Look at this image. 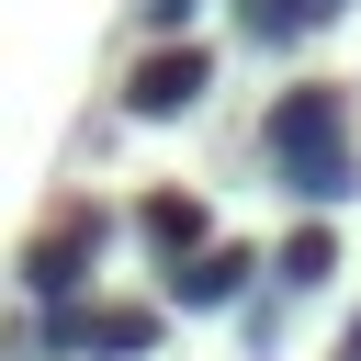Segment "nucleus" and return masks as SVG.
Wrapping results in <instances>:
<instances>
[{
    "label": "nucleus",
    "instance_id": "3",
    "mask_svg": "<svg viewBox=\"0 0 361 361\" xmlns=\"http://www.w3.org/2000/svg\"><path fill=\"white\" fill-rule=\"evenodd\" d=\"M45 350H102V361H147L158 350V305H56L45 316Z\"/></svg>",
    "mask_w": 361,
    "mask_h": 361
},
{
    "label": "nucleus",
    "instance_id": "9",
    "mask_svg": "<svg viewBox=\"0 0 361 361\" xmlns=\"http://www.w3.org/2000/svg\"><path fill=\"white\" fill-rule=\"evenodd\" d=\"M180 11H192V0H147V23H180Z\"/></svg>",
    "mask_w": 361,
    "mask_h": 361
},
{
    "label": "nucleus",
    "instance_id": "4",
    "mask_svg": "<svg viewBox=\"0 0 361 361\" xmlns=\"http://www.w3.org/2000/svg\"><path fill=\"white\" fill-rule=\"evenodd\" d=\"M203 90H214V56H203V45H158V56L124 79V113H135V124H169V113H192Z\"/></svg>",
    "mask_w": 361,
    "mask_h": 361
},
{
    "label": "nucleus",
    "instance_id": "8",
    "mask_svg": "<svg viewBox=\"0 0 361 361\" xmlns=\"http://www.w3.org/2000/svg\"><path fill=\"white\" fill-rule=\"evenodd\" d=\"M237 23H248L259 45H293V34H305V0H237Z\"/></svg>",
    "mask_w": 361,
    "mask_h": 361
},
{
    "label": "nucleus",
    "instance_id": "6",
    "mask_svg": "<svg viewBox=\"0 0 361 361\" xmlns=\"http://www.w3.org/2000/svg\"><path fill=\"white\" fill-rule=\"evenodd\" d=\"M135 226H147L158 271H180V259H203V248H214V237H203V203H180V192H158V203H147Z\"/></svg>",
    "mask_w": 361,
    "mask_h": 361
},
{
    "label": "nucleus",
    "instance_id": "2",
    "mask_svg": "<svg viewBox=\"0 0 361 361\" xmlns=\"http://www.w3.org/2000/svg\"><path fill=\"white\" fill-rule=\"evenodd\" d=\"M102 237H113V226H102V214L79 203V214H56V226H45L34 248H23V282H34V305H45V316H56V305H68L79 282H90V259H102Z\"/></svg>",
    "mask_w": 361,
    "mask_h": 361
},
{
    "label": "nucleus",
    "instance_id": "1",
    "mask_svg": "<svg viewBox=\"0 0 361 361\" xmlns=\"http://www.w3.org/2000/svg\"><path fill=\"white\" fill-rule=\"evenodd\" d=\"M259 158H271V180H293L305 203H338V192H361V158H350V102H338L327 79H293V90L271 102V124H259Z\"/></svg>",
    "mask_w": 361,
    "mask_h": 361
},
{
    "label": "nucleus",
    "instance_id": "11",
    "mask_svg": "<svg viewBox=\"0 0 361 361\" xmlns=\"http://www.w3.org/2000/svg\"><path fill=\"white\" fill-rule=\"evenodd\" d=\"M338 361H361V316H350V338H338Z\"/></svg>",
    "mask_w": 361,
    "mask_h": 361
},
{
    "label": "nucleus",
    "instance_id": "7",
    "mask_svg": "<svg viewBox=\"0 0 361 361\" xmlns=\"http://www.w3.org/2000/svg\"><path fill=\"white\" fill-rule=\"evenodd\" d=\"M327 271H338V237H327V226H293V237H282V293H316Z\"/></svg>",
    "mask_w": 361,
    "mask_h": 361
},
{
    "label": "nucleus",
    "instance_id": "5",
    "mask_svg": "<svg viewBox=\"0 0 361 361\" xmlns=\"http://www.w3.org/2000/svg\"><path fill=\"white\" fill-rule=\"evenodd\" d=\"M248 271H259L248 248H203V259H180V271H169V293H180L192 316H214V305H237V293H248Z\"/></svg>",
    "mask_w": 361,
    "mask_h": 361
},
{
    "label": "nucleus",
    "instance_id": "10",
    "mask_svg": "<svg viewBox=\"0 0 361 361\" xmlns=\"http://www.w3.org/2000/svg\"><path fill=\"white\" fill-rule=\"evenodd\" d=\"M327 11H350V0H305V23H327Z\"/></svg>",
    "mask_w": 361,
    "mask_h": 361
}]
</instances>
